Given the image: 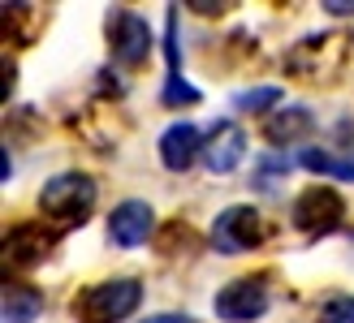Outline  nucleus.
Masks as SVG:
<instances>
[{"instance_id":"nucleus-1","label":"nucleus","mask_w":354,"mask_h":323,"mask_svg":"<svg viewBox=\"0 0 354 323\" xmlns=\"http://www.w3.org/2000/svg\"><path fill=\"white\" fill-rule=\"evenodd\" d=\"M138 302H143V284L134 276L100 280V284H86L74 297V319L78 323H121L138 311Z\"/></svg>"},{"instance_id":"nucleus-2","label":"nucleus","mask_w":354,"mask_h":323,"mask_svg":"<svg viewBox=\"0 0 354 323\" xmlns=\"http://www.w3.org/2000/svg\"><path fill=\"white\" fill-rule=\"evenodd\" d=\"M350 61V43L342 35H307L286 52V69L303 82H333Z\"/></svg>"},{"instance_id":"nucleus-3","label":"nucleus","mask_w":354,"mask_h":323,"mask_svg":"<svg viewBox=\"0 0 354 323\" xmlns=\"http://www.w3.org/2000/svg\"><path fill=\"white\" fill-rule=\"evenodd\" d=\"M95 182L86 173H61V177H52V182L39 190V211L52 215V220H65V224H82L86 220V211L95 207Z\"/></svg>"},{"instance_id":"nucleus-4","label":"nucleus","mask_w":354,"mask_h":323,"mask_svg":"<svg viewBox=\"0 0 354 323\" xmlns=\"http://www.w3.org/2000/svg\"><path fill=\"white\" fill-rule=\"evenodd\" d=\"M263 237H268V224H263L259 207L251 203H234L216 215V224H212V246L221 250V255H246V250H255Z\"/></svg>"},{"instance_id":"nucleus-5","label":"nucleus","mask_w":354,"mask_h":323,"mask_svg":"<svg viewBox=\"0 0 354 323\" xmlns=\"http://www.w3.org/2000/svg\"><path fill=\"white\" fill-rule=\"evenodd\" d=\"M290 220H294V228H303L307 237H324V233L342 228V220H346V199L333 186H307L294 199Z\"/></svg>"},{"instance_id":"nucleus-6","label":"nucleus","mask_w":354,"mask_h":323,"mask_svg":"<svg viewBox=\"0 0 354 323\" xmlns=\"http://www.w3.org/2000/svg\"><path fill=\"white\" fill-rule=\"evenodd\" d=\"M109 48H113V61L117 65L138 69L151 57V48H156L147 17H138L134 9H113L109 13Z\"/></svg>"},{"instance_id":"nucleus-7","label":"nucleus","mask_w":354,"mask_h":323,"mask_svg":"<svg viewBox=\"0 0 354 323\" xmlns=\"http://www.w3.org/2000/svg\"><path fill=\"white\" fill-rule=\"evenodd\" d=\"M212 311L225 323H255L263 311H268V284L263 276H238L229 280L225 289L212 297Z\"/></svg>"},{"instance_id":"nucleus-8","label":"nucleus","mask_w":354,"mask_h":323,"mask_svg":"<svg viewBox=\"0 0 354 323\" xmlns=\"http://www.w3.org/2000/svg\"><path fill=\"white\" fill-rule=\"evenodd\" d=\"M151 228H156V211H151V203H143V199L117 203L113 215H109V237H113V246H121V250L143 246V242L151 237Z\"/></svg>"},{"instance_id":"nucleus-9","label":"nucleus","mask_w":354,"mask_h":323,"mask_svg":"<svg viewBox=\"0 0 354 323\" xmlns=\"http://www.w3.org/2000/svg\"><path fill=\"white\" fill-rule=\"evenodd\" d=\"M242 155H246V130L238 121H221L216 130L203 138V164H207V173H216V177L234 173L242 164Z\"/></svg>"},{"instance_id":"nucleus-10","label":"nucleus","mask_w":354,"mask_h":323,"mask_svg":"<svg viewBox=\"0 0 354 323\" xmlns=\"http://www.w3.org/2000/svg\"><path fill=\"white\" fill-rule=\"evenodd\" d=\"M194 159H203V134L194 121H173L160 134V164L169 173H186Z\"/></svg>"},{"instance_id":"nucleus-11","label":"nucleus","mask_w":354,"mask_h":323,"mask_svg":"<svg viewBox=\"0 0 354 323\" xmlns=\"http://www.w3.org/2000/svg\"><path fill=\"white\" fill-rule=\"evenodd\" d=\"M52 242H57V237H52L44 224H17V228H9V237H5V259L13 267H35V263H44Z\"/></svg>"},{"instance_id":"nucleus-12","label":"nucleus","mask_w":354,"mask_h":323,"mask_svg":"<svg viewBox=\"0 0 354 323\" xmlns=\"http://www.w3.org/2000/svg\"><path fill=\"white\" fill-rule=\"evenodd\" d=\"M315 117L307 112V108H277V112H268V121H263V138L277 142V147H286V142L311 134Z\"/></svg>"},{"instance_id":"nucleus-13","label":"nucleus","mask_w":354,"mask_h":323,"mask_svg":"<svg viewBox=\"0 0 354 323\" xmlns=\"http://www.w3.org/2000/svg\"><path fill=\"white\" fill-rule=\"evenodd\" d=\"M44 311V293L30 289V284H5V323H35Z\"/></svg>"},{"instance_id":"nucleus-14","label":"nucleus","mask_w":354,"mask_h":323,"mask_svg":"<svg viewBox=\"0 0 354 323\" xmlns=\"http://www.w3.org/2000/svg\"><path fill=\"white\" fill-rule=\"evenodd\" d=\"M303 168L320 173V177H333V182H354V159H337L333 151L307 147V151H303Z\"/></svg>"},{"instance_id":"nucleus-15","label":"nucleus","mask_w":354,"mask_h":323,"mask_svg":"<svg viewBox=\"0 0 354 323\" xmlns=\"http://www.w3.org/2000/svg\"><path fill=\"white\" fill-rule=\"evenodd\" d=\"M277 104H281V86H251V91L234 95L238 112H277Z\"/></svg>"},{"instance_id":"nucleus-16","label":"nucleus","mask_w":354,"mask_h":323,"mask_svg":"<svg viewBox=\"0 0 354 323\" xmlns=\"http://www.w3.org/2000/svg\"><path fill=\"white\" fill-rule=\"evenodd\" d=\"M320 323H354V293H333L320 302Z\"/></svg>"},{"instance_id":"nucleus-17","label":"nucleus","mask_w":354,"mask_h":323,"mask_svg":"<svg viewBox=\"0 0 354 323\" xmlns=\"http://www.w3.org/2000/svg\"><path fill=\"white\" fill-rule=\"evenodd\" d=\"M169 108H177V104H199L203 95H199V86H190L186 78H169L165 82V95H160Z\"/></svg>"},{"instance_id":"nucleus-18","label":"nucleus","mask_w":354,"mask_h":323,"mask_svg":"<svg viewBox=\"0 0 354 323\" xmlns=\"http://www.w3.org/2000/svg\"><path fill=\"white\" fill-rule=\"evenodd\" d=\"M324 9H328L333 17H350V13H354V5H350V0H324Z\"/></svg>"},{"instance_id":"nucleus-19","label":"nucleus","mask_w":354,"mask_h":323,"mask_svg":"<svg viewBox=\"0 0 354 323\" xmlns=\"http://www.w3.org/2000/svg\"><path fill=\"white\" fill-rule=\"evenodd\" d=\"M147 323H190V315H160V319H147Z\"/></svg>"}]
</instances>
